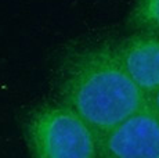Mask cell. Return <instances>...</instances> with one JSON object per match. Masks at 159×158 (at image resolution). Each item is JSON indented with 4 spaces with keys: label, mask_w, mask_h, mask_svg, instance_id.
<instances>
[{
    "label": "cell",
    "mask_w": 159,
    "mask_h": 158,
    "mask_svg": "<svg viewBox=\"0 0 159 158\" xmlns=\"http://www.w3.org/2000/svg\"><path fill=\"white\" fill-rule=\"evenodd\" d=\"M57 96L97 137L148 104V96L129 77L111 40L82 44L62 57Z\"/></svg>",
    "instance_id": "obj_1"
},
{
    "label": "cell",
    "mask_w": 159,
    "mask_h": 158,
    "mask_svg": "<svg viewBox=\"0 0 159 158\" xmlns=\"http://www.w3.org/2000/svg\"><path fill=\"white\" fill-rule=\"evenodd\" d=\"M30 158H97V136L62 103L35 108L25 121Z\"/></svg>",
    "instance_id": "obj_2"
},
{
    "label": "cell",
    "mask_w": 159,
    "mask_h": 158,
    "mask_svg": "<svg viewBox=\"0 0 159 158\" xmlns=\"http://www.w3.org/2000/svg\"><path fill=\"white\" fill-rule=\"evenodd\" d=\"M97 158H159V117L149 104L97 137Z\"/></svg>",
    "instance_id": "obj_3"
},
{
    "label": "cell",
    "mask_w": 159,
    "mask_h": 158,
    "mask_svg": "<svg viewBox=\"0 0 159 158\" xmlns=\"http://www.w3.org/2000/svg\"><path fill=\"white\" fill-rule=\"evenodd\" d=\"M116 54L134 83L152 95L159 89V32L137 31L114 42Z\"/></svg>",
    "instance_id": "obj_4"
},
{
    "label": "cell",
    "mask_w": 159,
    "mask_h": 158,
    "mask_svg": "<svg viewBox=\"0 0 159 158\" xmlns=\"http://www.w3.org/2000/svg\"><path fill=\"white\" fill-rule=\"evenodd\" d=\"M127 24L136 31L159 32V0H137Z\"/></svg>",
    "instance_id": "obj_5"
},
{
    "label": "cell",
    "mask_w": 159,
    "mask_h": 158,
    "mask_svg": "<svg viewBox=\"0 0 159 158\" xmlns=\"http://www.w3.org/2000/svg\"><path fill=\"white\" fill-rule=\"evenodd\" d=\"M148 104H149V107L155 111V114L159 117V89L157 92L152 93V95L148 96Z\"/></svg>",
    "instance_id": "obj_6"
}]
</instances>
